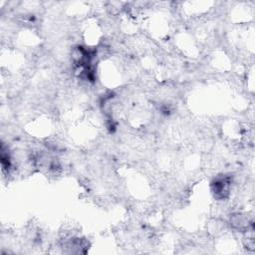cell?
<instances>
[{
	"mask_svg": "<svg viewBox=\"0 0 255 255\" xmlns=\"http://www.w3.org/2000/svg\"><path fill=\"white\" fill-rule=\"evenodd\" d=\"M229 187H230V180L228 177L217 178L212 183V192L214 193L215 197L219 199H223L228 196Z\"/></svg>",
	"mask_w": 255,
	"mask_h": 255,
	"instance_id": "1",
	"label": "cell"
}]
</instances>
